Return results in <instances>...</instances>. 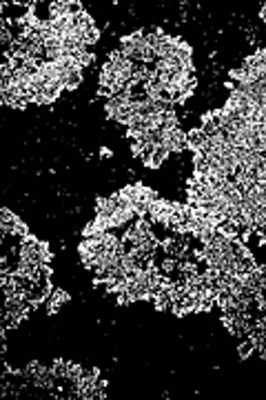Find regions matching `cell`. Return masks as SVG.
<instances>
[{
  "label": "cell",
  "mask_w": 266,
  "mask_h": 400,
  "mask_svg": "<svg viewBox=\"0 0 266 400\" xmlns=\"http://www.w3.org/2000/svg\"><path fill=\"white\" fill-rule=\"evenodd\" d=\"M207 140H209V136L204 134L202 129H191L186 134V144H188V149H193V151L202 149L204 144H207Z\"/></svg>",
  "instance_id": "4"
},
{
  "label": "cell",
  "mask_w": 266,
  "mask_h": 400,
  "mask_svg": "<svg viewBox=\"0 0 266 400\" xmlns=\"http://www.w3.org/2000/svg\"><path fill=\"white\" fill-rule=\"evenodd\" d=\"M255 349H257V344H255V340L253 338H244L242 343L238 344V354H239V358H248V356H253L255 354Z\"/></svg>",
  "instance_id": "7"
},
{
  "label": "cell",
  "mask_w": 266,
  "mask_h": 400,
  "mask_svg": "<svg viewBox=\"0 0 266 400\" xmlns=\"http://www.w3.org/2000/svg\"><path fill=\"white\" fill-rule=\"evenodd\" d=\"M255 233H260V236H262V245H266V225L257 227V231H255Z\"/></svg>",
  "instance_id": "8"
},
{
  "label": "cell",
  "mask_w": 266,
  "mask_h": 400,
  "mask_svg": "<svg viewBox=\"0 0 266 400\" xmlns=\"http://www.w3.org/2000/svg\"><path fill=\"white\" fill-rule=\"evenodd\" d=\"M18 223L20 218L11 209H0V233L2 236H14V229Z\"/></svg>",
  "instance_id": "2"
},
{
  "label": "cell",
  "mask_w": 266,
  "mask_h": 400,
  "mask_svg": "<svg viewBox=\"0 0 266 400\" xmlns=\"http://www.w3.org/2000/svg\"><path fill=\"white\" fill-rule=\"evenodd\" d=\"M173 209H175V202H169V200L158 198V200H153L151 207H149V218H151L153 223L164 225V227H166L169 218L173 216Z\"/></svg>",
  "instance_id": "1"
},
{
  "label": "cell",
  "mask_w": 266,
  "mask_h": 400,
  "mask_svg": "<svg viewBox=\"0 0 266 400\" xmlns=\"http://www.w3.org/2000/svg\"><path fill=\"white\" fill-rule=\"evenodd\" d=\"M0 98H2V105H7V107H11V109H20V112L29 105L25 98L14 96V93H9V91H0Z\"/></svg>",
  "instance_id": "6"
},
{
  "label": "cell",
  "mask_w": 266,
  "mask_h": 400,
  "mask_svg": "<svg viewBox=\"0 0 266 400\" xmlns=\"http://www.w3.org/2000/svg\"><path fill=\"white\" fill-rule=\"evenodd\" d=\"M171 151H169V147H164V144H158L156 149H153V154H151V160L147 163V167H151V169H158L162 163L166 160V156H169Z\"/></svg>",
  "instance_id": "5"
},
{
  "label": "cell",
  "mask_w": 266,
  "mask_h": 400,
  "mask_svg": "<svg viewBox=\"0 0 266 400\" xmlns=\"http://www.w3.org/2000/svg\"><path fill=\"white\" fill-rule=\"evenodd\" d=\"M64 303H69V293L64 291V289H53V291L49 293V298H47V314L60 312V307H62Z\"/></svg>",
  "instance_id": "3"
},
{
  "label": "cell",
  "mask_w": 266,
  "mask_h": 400,
  "mask_svg": "<svg viewBox=\"0 0 266 400\" xmlns=\"http://www.w3.org/2000/svg\"><path fill=\"white\" fill-rule=\"evenodd\" d=\"M100 156H102V158H111V156H113V151H111V149H106V147H102L100 149Z\"/></svg>",
  "instance_id": "9"
}]
</instances>
